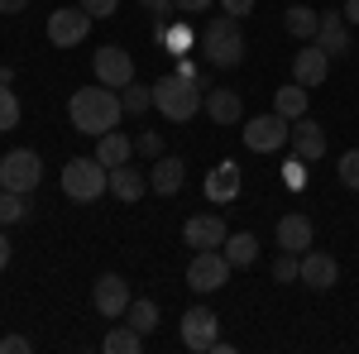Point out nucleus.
<instances>
[{
  "label": "nucleus",
  "instance_id": "obj_8",
  "mask_svg": "<svg viewBox=\"0 0 359 354\" xmlns=\"http://www.w3.org/2000/svg\"><path fill=\"white\" fill-rule=\"evenodd\" d=\"M91 25H96V20L86 15L82 5L53 10V15H48V43H53V48H77L86 34H91Z\"/></svg>",
  "mask_w": 359,
  "mask_h": 354
},
{
  "label": "nucleus",
  "instance_id": "obj_39",
  "mask_svg": "<svg viewBox=\"0 0 359 354\" xmlns=\"http://www.w3.org/2000/svg\"><path fill=\"white\" fill-rule=\"evenodd\" d=\"M225 5V15H235V20H240V15H249V10H254V0H221Z\"/></svg>",
  "mask_w": 359,
  "mask_h": 354
},
{
  "label": "nucleus",
  "instance_id": "obj_42",
  "mask_svg": "<svg viewBox=\"0 0 359 354\" xmlns=\"http://www.w3.org/2000/svg\"><path fill=\"white\" fill-rule=\"evenodd\" d=\"M10 268V240H5V235H0V273Z\"/></svg>",
  "mask_w": 359,
  "mask_h": 354
},
{
  "label": "nucleus",
  "instance_id": "obj_13",
  "mask_svg": "<svg viewBox=\"0 0 359 354\" xmlns=\"http://www.w3.org/2000/svg\"><path fill=\"white\" fill-rule=\"evenodd\" d=\"M297 282L316 287V292H326V287H335V282H340V264H335L331 254H321V249H306V254H302V273H297Z\"/></svg>",
  "mask_w": 359,
  "mask_h": 354
},
{
  "label": "nucleus",
  "instance_id": "obj_24",
  "mask_svg": "<svg viewBox=\"0 0 359 354\" xmlns=\"http://www.w3.org/2000/svg\"><path fill=\"white\" fill-rule=\"evenodd\" d=\"M273 110L283 115V120H302L306 110H311V101H306V86L287 82L283 91H273Z\"/></svg>",
  "mask_w": 359,
  "mask_h": 354
},
{
  "label": "nucleus",
  "instance_id": "obj_20",
  "mask_svg": "<svg viewBox=\"0 0 359 354\" xmlns=\"http://www.w3.org/2000/svg\"><path fill=\"white\" fill-rule=\"evenodd\" d=\"M149 191V177L139 172V168H130V163H120V168H111V196L115 201H125V206H135L139 196Z\"/></svg>",
  "mask_w": 359,
  "mask_h": 354
},
{
  "label": "nucleus",
  "instance_id": "obj_22",
  "mask_svg": "<svg viewBox=\"0 0 359 354\" xmlns=\"http://www.w3.org/2000/svg\"><path fill=\"white\" fill-rule=\"evenodd\" d=\"M283 29L292 34V39H316V29H321V15L311 10V5H292V10H283Z\"/></svg>",
  "mask_w": 359,
  "mask_h": 354
},
{
  "label": "nucleus",
  "instance_id": "obj_12",
  "mask_svg": "<svg viewBox=\"0 0 359 354\" xmlns=\"http://www.w3.org/2000/svg\"><path fill=\"white\" fill-rule=\"evenodd\" d=\"M326 72H331V53L321 48V43H306L302 53H292V82L297 86H321L326 82Z\"/></svg>",
  "mask_w": 359,
  "mask_h": 354
},
{
  "label": "nucleus",
  "instance_id": "obj_17",
  "mask_svg": "<svg viewBox=\"0 0 359 354\" xmlns=\"http://www.w3.org/2000/svg\"><path fill=\"white\" fill-rule=\"evenodd\" d=\"M182 182H187V163H182L177 154L154 158V168H149V187L158 191V196H177V191H182Z\"/></svg>",
  "mask_w": 359,
  "mask_h": 354
},
{
  "label": "nucleus",
  "instance_id": "obj_35",
  "mask_svg": "<svg viewBox=\"0 0 359 354\" xmlns=\"http://www.w3.org/2000/svg\"><path fill=\"white\" fill-rule=\"evenodd\" d=\"M135 149L144 154V158H163V139L154 135V130H149V135H139V139H135Z\"/></svg>",
  "mask_w": 359,
  "mask_h": 354
},
{
  "label": "nucleus",
  "instance_id": "obj_1",
  "mask_svg": "<svg viewBox=\"0 0 359 354\" xmlns=\"http://www.w3.org/2000/svg\"><path fill=\"white\" fill-rule=\"evenodd\" d=\"M120 115H125V101L115 96L111 86H82V91H72V101H67V120H72V130L77 135H106L120 125Z\"/></svg>",
  "mask_w": 359,
  "mask_h": 354
},
{
  "label": "nucleus",
  "instance_id": "obj_40",
  "mask_svg": "<svg viewBox=\"0 0 359 354\" xmlns=\"http://www.w3.org/2000/svg\"><path fill=\"white\" fill-rule=\"evenodd\" d=\"M139 5H144L149 15H168V10H172V0H139Z\"/></svg>",
  "mask_w": 359,
  "mask_h": 354
},
{
  "label": "nucleus",
  "instance_id": "obj_19",
  "mask_svg": "<svg viewBox=\"0 0 359 354\" xmlns=\"http://www.w3.org/2000/svg\"><path fill=\"white\" fill-rule=\"evenodd\" d=\"M206 115H211L216 125H240V120H245L240 91H230V86H206Z\"/></svg>",
  "mask_w": 359,
  "mask_h": 354
},
{
  "label": "nucleus",
  "instance_id": "obj_5",
  "mask_svg": "<svg viewBox=\"0 0 359 354\" xmlns=\"http://www.w3.org/2000/svg\"><path fill=\"white\" fill-rule=\"evenodd\" d=\"M225 282H230V259H225L221 249H192V264H187V287L192 292H221Z\"/></svg>",
  "mask_w": 359,
  "mask_h": 354
},
{
  "label": "nucleus",
  "instance_id": "obj_43",
  "mask_svg": "<svg viewBox=\"0 0 359 354\" xmlns=\"http://www.w3.org/2000/svg\"><path fill=\"white\" fill-rule=\"evenodd\" d=\"M345 20H350V25H359V0H345Z\"/></svg>",
  "mask_w": 359,
  "mask_h": 354
},
{
  "label": "nucleus",
  "instance_id": "obj_26",
  "mask_svg": "<svg viewBox=\"0 0 359 354\" xmlns=\"http://www.w3.org/2000/svg\"><path fill=\"white\" fill-rule=\"evenodd\" d=\"M139 345H144V335H139L135 326H115L106 340H101V350L106 354H139Z\"/></svg>",
  "mask_w": 359,
  "mask_h": 354
},
{
  "label": "nucleus",
  "instance_id": "obj_4",
  "mask_svg": "<svg viewBox=\"0 0 359 354\" xmlns=\"http://www.w3.org/2000/svg\"><path fill=\"white\" fill-rule=\"evenodd\" d=\"M106 191H111V168L101 163V158H67V163H62V196H67V201L91 206V201H101Z\"/></svg>",
  "mask_w": 359,
  "mask_h": 354
},
{
  "label": "nucleus",
  "instance_id": "obj_30",
  "mask_svg": "<svg viewBox=\"0 0 359 354\" xmlns=\"http://www.w3.org/2000/svg\"><path fill=\"white\" fill-rule=\"evenodd\" d=\"M297 273H302V254H287V249H278L273 282H297Z\"/></svg>",
  "mask_w": 359,
  "mask_h": 354
},
{
  "label": "nucleus",
  "instance_id": "obj_34",
  "mask_svg": "<svg viewBox=\"0 0 359 354\" xmlns=\"http://www.w3.org/2000/svg\"><path fill=\"white\" fill-rule=\"evenodd\" d=\"M82 10L91 20H111L115 10H120V0H82Z\"/></svg>",
  "mask_w": 359,
  "mask_h": 354
},
{
  "label": "nucleus",
  "instance_id": "obj_28",
  "mask_svg": "<svg viewBox=\"0 0 359 354\" xmlns=\"http://www.w3.org/2000/svg\"><path fill=\"white\" fill-rule=\"evenodd\" d=\"M125 316H130V326H135L139 335H149V330H158V306H154L149 297L130 301V311H125Z\"/></svg>",
  "mask_w": 359,
  "mask_h": 354
},
{
  "label": "nucleus",
  "instance_id": "obj_9",
  "mask_svg": "<svg viewBox=\"0 0 359 354\" xmlns=\"http://www.w3.org/2000/svg\"><path fill=\"white\" fill-rule=\"evenodd\" d=\"M91 306H96V316L120 321V316L130 311V282H125L120 273H101V278L91 282Z\"/></svg>",
  "mask_w": 359,
  "mask_h": 354
},
{
  "label": "nucleus",
  "instance_id": "obj_6",
  "mask_svg": "<svg viewBox=\"0 0 359 354\" xmlns=\"http://www.w3.org/2000/svg\"><path fill=\"white\" fill-rule=\"evenodd\" d=\"M43 182V163H39V154L34 149H10L5 158H0V187L5 191H34Z\"/></svg>",
  "mask_w": 359,
  "mask_h": 354
},
{
  "label": "nucleus",
  "instance_id": "obj_10",
  "mask_svg": "<svg viewBox=\"0 0 359 354\" xmlns=\"http://www.w3.org/2000/svg\"><path fill=\"white\" fill-rule=\"evenodd\" d=\"M91 67H96V82H101V86H111V91H125V86L135 82V57L125 53V48H115V43L96 48Z\"/></svg>",
  "mask_w": 359,
  "mask_h": 354
},
{
  "label": "nucleus",
  "instance_id": "obj_41",
  "mask_svg": "<svg viewBox=\"0 0 359 354\" xmlns=\"http://www.w3.org/2000/svg\"><path fill=\"white\" fill-rule=\"evenodd\" d=\"M25 5H29V0H0V15H20Z\"/></svg>",
  "mask_w": 359,
  "mask_h": 354
},
{
  "label": "nucleus",
  "instance_id": "obj_23",
  "mask_svg": "<svg viewBox=\"0 0 359 354\" xmlns=\"http://www.w3.org/2000/svg\"><path fill=\"white\" fill-rule=\"evenodd\" d=\"M221 254L230 259V268H249V264L259 259V240H254L249 230H240V235H225Z\"/></svg>",
  "mask_w": 359,
  "mask_h": 354
},
{
  "label": "nucleus",
  "instance_id": "obj_15",
  "mask_svg": "<svg viewBox=\"0 0 359 354\" xmlns=\"http://www.w3.org/2000/svg\"><path fill=\"white\" fill-rule=\"evenodd\" d=\"M287 144H292V154L302 158V163H316L321 154H326V130L316 125V120H292V135H287Z\"/></svg>",
  "mask_w": 359,
  "mask_h": 354
},
{
  "label": "nucleus",
  "instance_id": "obj_21",
  "mask_svg": "<svg viewBox=\"0 0 359 354\" xmlns=\"http://www.w3.org/2000/svg\"><path fill=\"white\" fill-rule=\"evenodd\" d=\"M278 249L306 254V249H311V220L306 216H283L278 220Z\"/></svg>",
  "mask_w": 359,
  "mask_h": 354
},
{
  "label": "nucleus",
  "instance_id": "obj_14",
  "mask_svg": "<svg viewBox=\"0 0 359 354\" xmlns=\"http://www.w3.org/2000/svg\"><path fill=\"white\" fill-rule=\"evenodd\" d=\"M235 196H240V163L225 158V163H216L206 172V201L211 206H230Z\"/></svg>",
  "mask_w": 359,
  "mask_h": 354
},
{
  "label": "nucleus",
  "instance_id": "obj_16",
  "mask_svg": "<svg viewBox=\"0 0 359 354\" xmlns=\"http://www.w3.org/2000/svg\"><path fill=\"white\" fill-rule=\"evenodd\" d=\"M316 43H321L331 57H345V53H350V20H345V10H321Z\"/></svg>",
  "mask_w": 359,
  "mask_h": 354
},
{
  "label": "nucleus",
  "instance_id": "obj_33",
  "mask_svg": "<svg viewBox=\"0 0 359 354\" xmlns=\"http://www.w3.org/2000/svg\"><path fill=\"white\" fill-rule=\"evenodd\" d=\"M158 43H172V48L182 53V48H192V34H187V29H168V25H158Z\"/></svg>",
  "mask_w": 359,
  "mask_h": 354
},
{
  "label": "nucleus",
  "instance_id": "obj_31",
  "mask_svg": "<svg viewBox=\"0 0 359 354\" xmlns=\"http://www.w3.org/2000/svg\"><path fill=\"white\" fill-rule=\"evenodd\" d=\"M20 115H25V110H20V96H15L10 86H0V130H15Z\"/></svg>",
  "mask_w": 359,
  "mask_h": 354
},
{
  "label": "nucleus",
  "instance_id": "obj_29",
  "mask_svg": "<svg viewBox=\"0 0 359 354\" xmlns=\"http://www.w3.org/2000/svg\"><path fill=\"white\" fill-rule=\"evenodd\" d=\"M120 101H125V115H144V110L154 106V86H144V82H130V86H125V96H120Z\"/></svg>",
  "mask_w": 359,
  "mask_h": 354
},
{
  "label": "nucleus",
  "instance_id": "obj_36",
  "mask_svg": "<svg viewBox=\"0 0 359 354\" xmlns=\"http://www.w3.org/2000/svg\"><path fill=\"white\" fill-rule=\"evenodd\" d=\"M34 350V345H29L25 335H5V340H0V354H29Z\"/></svg>",
  "mask_w": 359,
  "mask_h": 354
},
{
  "label": "nucleus",
  "instance_id": "obj_37",
  "mask_svg": "<svg viewBox=\"0 0 359 354\" xmlns=\"http://www.w3.org/2000/svg\"><path fill=\"white\" fill-rule=\"evenodd\" d=\"M216 0H172V10H182V15H206Z\"/></svg>",
  "mask_w": 359,
  "mask_h": 354
},
{
  "label": "nucleus",
  "instance_id": "obj_3",
  "mask_svg": "<svg viewBox=\"0 0 359 354\" xmlns=\"http://www.w3.org/2000/svg\"><path fill=\"white\" fill-rule=\"evenodd\" d=\"M201 53L211 67H240L245 62V29L235 15H211L201 29Z\"/></svg>",
  "mask_w": 359,
  "mask_h": 354
},
{
  "label": "nucleus",
  "instance_id": "obj_44",
  "mask_svg": "<svg viewBox=\"0 0 359 354\" xmlns=\"http://www.w3.org/2000/svg\"><path fill=\"white\" fill-rule=\"evenodd\" d=\"M0 86H15V67H0Z\"/></svg>",
  "mask_w": 359,
  "mask_h": 354
},
{
  "label": "nucleus",
  "instance_id": "obj_7",
  "mask_svg": "<svg viewBox=\"0 0 359 354\" xmlns=\"http://www.w3.org/2000/svg\"><path fill=\"white\" fill-rule=\"evenodd\" d=\"M287 135H292V120H283L278 110L245 120V149H249V154H273V149L287 144Z\"/></svg>",
  "mask_w": 359,
  "mask_h": 354
},
{
  "label": "nucleus",
  "instance_id": "obj_11",
  "mask_svg": "<svg viewBox=\"0 0 359 354\" xmlns=\"http://www.w3.org/2000/svg\"><path fill=\"white\" fill-rule=\"evenodd\" d=\"M216 326H221V316H216L211 306H192V311H182V345L196 350V354H211V345L221 340Z\"/></svg>",
  "mask_w": 359,
  "mask_h": 354
},
{
  "label": "nucleus",
  "instance_id": "obj_2",
  "mask_svg": "<svg viewBox=\"0 0 359 354\" xmlns=\"http://www.w3.org/2000/svg\"><path fill=\"white\" fill-rule=\"evenodd\" d=\"M206 106V86L196 82V77H182V72H168L154 82V110L172 120V125H187L196 110Z\"/></svg>",
  "mask_w": 359,
  "mask_h": 354
},
{
  "label": "nucleus",
  "instance_id": "obj_18",
  "mask_svg": "<svg viewBox=\"0 0 359 354\" xmlns=\"http://www.w3.org/2000/svg\"><path fill=\"white\" fill-rule=\"evenodd\" d=\"M225 235H230V230H225L221 216H192L187 225H182V240H187L192 249H221Z\"/></svg>",
  "mask_w": 359,
  "mask_h": 354
},
{
  "label": "nucleus",
  "instance_id": "obj_38",
  "mask_svg": "<svg viewBox=\"0 0 359 354\" xmlns=\"http://www.w3.org/2000/svg\"><path fill=\"white\" fill-rule=\"evenodd\" d=\"M306 182V172H302V158L292 154V163H287V187H302Z\"/></svg>",
  "mask_w": 359,
  "mask_h": 354
},
{
  "label": "nucleus",
  "instance_id": "obj_27",
  "mask_svg": "<svg viewBox=\"0 0 359 354\" xmlns=\"http://www.w3.org/2000/svg\"><path fill=\"white\" fill-rule=\"evenodd\" d=\"M29 216V196L25 191H5L0 187V225H20Z\"/></svg>",
  "mask_w": 359,
  "mask_h": 354
},
{
  "label": "nucleus",
  "instance_id": "obj_25",
  "mask_svg": "<svg viewBox=\"0 0 359 354\" xmlns=\"http://www.w3.org/2000/svg\"><path fill=\"white\" fill-rule=\"evenodd\" d=\"M96 158H101L106 168L130 163V135H120V130H106V135L96 139Z\"/></svg>",
  "mask_w": 359,
  "mask_h": 354
},
{
  "label": "nucleus",
  "instance_id": "obj_32",
  "mask_svg": "<svg viewBox=\"0 0 359 354\" xmlns=\"http://www.w3.org/2000/svg\"><path fill=\"white\" fill-rule=\"evenodd\" d=\"M340 182L359 191V149H350V154L340 158Z\"/></svg>",
  "mask_w": 359,
  "mask_h": 354
}]
</instances>
